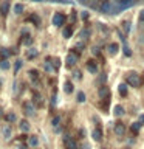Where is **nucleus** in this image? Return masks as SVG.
<instances>
[{
	"instance_id": "49",
	"label": "nucleus",
	"mask_w": 144,
	"mask_h": 149,
	"mask_svg": "<svg viewBox=\"0 0 144 149\" xmlns=\"http://www.w3.org/2000/svg\"><path fill=\"white\" fill-rule=\"evenodd\" d=\"M33 2H42V0H33Z\"/></svg>"
},
{
	"instance_id": "33",
	"label": "nucleus",
	"mask_w": 144,
	"mask_h": 149,
	"mask_svg": "<svg viewBox=\"0 0 144 149\" xmlns=\"http://www.w3.org/2000/svg\"><path fill=\"white\" fill-rule=\"evenodd\" d=\"M31 42H33L31 36H30V34H25V39L22 40V44H25V45H31Z\"/></svg>"
},
{
	"instance_id": "48",
	"label": "nucleus",
	"mask_w": 144,
	"mask_h": 149,
	"mask_svg": "<svg viewBox=\"0 0 144 149\" xmlns=\"http://www.w3.org/2000/svg\"><path fill=\"white\" fill-rule=\"evenodd\" d=\"M19 149H26V148H25V146H20V148H19Z\"/></svg>"
},
{
	"instance_id": "16",
	"label": "nucleus",
	"mask_w": 144,
	"mask_h": 149,
	"mask_svg": "<svg viewBox=\"0 0 144 149\" xmlns=\"http://www.w3.org/2000/svg\"><path fill=\"white\" fill-rule=\"evenodd\" d=\"M28 20L33 22L36 26H39V25H40V19H39V16H37V14H31V16L28 17Z\"/></svg>"
},
{
	"instance_id": "1",
	"label": "nucleus",
	"mask_w": 144,
	"mask_h": 149,
	"mask_svg": "<svg viewBox=\"0 0 144 149\" xmlns=\"http://www.w3.org/2000/svg\"><path fill=\"white\" fill-rule=\"evenodd\" d=\"M139 82H141V79H139V74L136 72L127 73V84H130L132 87H139Z\"/></svg>"
},
{
	"instance_id": "50",
	"label": "nucleus",
	"mask_w": 144,
	"mask_h": 149,
	"mask_svg": "<svg viewBox=\"0 0 144 149\" xmlns=\"http://www.w3.org/2000/svg\"><path fill=\"white\" fill-rule=\"evenodd\" d=\"M124 149H130V148H124Z\"/></svg>"
},
{
	"instance_id": "2",
	"label": "nucleus",
	"mask_w": 144,
	"mask_h": 149,
	"mask_svg": "<svg viewBox=\"0 0 144 149\" xmlns=\"http://www.w3.org/2000/svg\"><path fill=\"white\" fill-rule=\"evenodd\" d=\"M115 5H116V8L113 6V11H123L125 8L132 6L133 0H115Z\"/></svg>"
},
{
	"instance_id": "8",
	"label": "nucleus",
	"mask_w": 144,
	"mask_h": 149,
	"mask_svg": "<svg viewBox=\"0 0 144 149\" xmlns=\"http://www.w3.org/2000/svg\"><path fill=\"white\" fill-rule=\"evenodd\" d=\"M64 143H65V146H67V149H78L76 141H74V140H71L68 135H65V137H64Z\"/></svg>"
},
{
	"instance_id": "28",
	"label": "nucleus",
	"mask_w": 144,
	"mask_h": 149,
	"mask_svg": "<svg viewBox=\"0 0 144 149\" xmlns=\"http://www.w3.org/2000/svg\"><path fill=\"white\" fill-rule=\"evenodd\" d=\"M30 78L33 79V81H37V79H39V72H37V70H30Z\"/></svg>"
},
{
	"instance_id": "15",
	"label": "nucleus",
	"mask_w": 144,
	"mask_h": 149,
	"mask_svg": "<svg viewBox=\"0 0 144 149\" xmlns=\"http://www.w3.org/2000/svg\"><path fill=\"white\" fill-rule=\"evenodd\" d=\"M19 127H20L22 132H28V130H30V123H28L26 120H22L20 124H19Z\"/></svg>"
},
{
	"instance_id": "9",
	"label": "nucleus",
	"mask_w": 144,
	"mask_h": 149,
	"mask_svg": "<svg viewBox=\"0 0 144 149\" xmlns=\"http://www.w3.org/2000/svg\"><path fill=\"white\" fill-rule=\"evenodd\" d=\"M23 110H25V115H28V116L34 115V106L31 102H23Z\"/></svg>"
},
{
	"instance_id": "12",
	"label": "nucleus",
	"mask_w": 144,
	"mask_h": 149,
	"mask_svg": "<svg viewBox=\"0 0 144 149\" xmlns=\"http://www.w3.org/2000/svg\"><path fill=\"white\" fill-rule=\"evenodd\" d=\"M87 70L90 73H98V65H96L95 61H88L87 62Z\"/></svg>"
},
{
	"instance_id": "22",
	"label": "nucleus",
	"mask_w": 144,
	"mask_h": 149,
	"mask_svg": "<svg viewBox=\"0 0 144 149\" xmlns=\"http://www.w3.org/2000/svg\"><path fill=\"white\" fill-rule=\"evenodd\" d=\"M118 90H119V95L121 96H127V86H125V84H119Z\"/></svg>"
},
{
	"instance_id": "52",
	"label": "nucleus",
	"mask_w": 144,
	"mask_h": 149,
	"mask_svg": "<svg viewBox=\"0 0 144 149\" xmlns=\"http://www.w3.org/2000/svg\"><path fill=\"white\" fill-rule=\"evenodd\" d=\"M0 86H2V82H0Z\"/></svg>"
},
{
	"instance_id": "6",
	"label": "nucleus",
	"mask_w": 144,
	"mask_h": 149,
	"mask_svg": "<svg viewBox=\"0 0 144 149\" xmlns=\"http://www.w3.org/2000/svg\"><path fill=\"white\" fill-rule=\"evenodd\" d=\"M113 130H115V134H116V135L123 137V135L125 134V126H124V123H115Z\"/></svg>"
},
{
	"instance_id": "17",
	"label": "nucleus",
	"mask_w": 144,
	"mask_h": 149,
	"mask_svg": "<svg viewBox=\"0 0 144 149\" xmlns=\"http://www.w3.org/2000/svg\"><path fill=\"white\" fill-rule=\"evenodd\" d=\"M37 54H39V51H37L36 48H30V50L26 51V58L28 59H34Z\"/></svg>"
},
{
	"instance_id": "20",
	"label": "nucleus",
	"mask_w": 144,
	"mask_h": 149,
	"mask_svg": "<svg viewBox=\"0 0 144 149\" xmlns=\"http://www.w3.org/2000/svg\"><path fill=\"white\" fill-rule=\"evenodd\" d=\"M28 144H30L31 148H36L37 144H39V138L37 137H28Z\"/></svg>"
},
{
	"instance_id": "10",
	"label": "nucleus",
	"mask_w": 144,
	"mask_h": 149,
	"mask_svg": "<svg viewBox=\"0 0 144 149\" xmlns=\"http://www.w3.org/2000/svg\"><path fill=\"white\" fill-rule=\"evenodd\" d=\"M9 0H3L2 5H0V14H3V16H6V14L9 13Z\"/></svg>"
},
{
	"instance_id": "41",
	"label": "nucleus",
	"mask_w": 144,
	"mask_h": 149,
	"mask_svg": "<svg viewBox=\"0 0 144 149\" xmlns=\"http://www.w3.org/2000/svg\"><path fill=\"white\" fill-rule=\"evenodd\" d=\"M105 81H107V76H105V74H101L99 79H98V82H105Z\"/></svg>"
},
{
	"instance_id": "40",
	"label": "nucleus",
	"mask_w": 144,
	"mask_h": 149,
	"mask_svg": "<svg viewBox=\"0 0 144 149\" xmlns=\"http://www.w3.org/2000/svg\"><path fill=\"white\" fill-rule=\"evenodd\" d=\"M138 19H139V22H144V9H141V11H139Z\"/></svg>"
},
{
	"instance_id": "31",
	"label": "nucleus",
	"mask_w": 144,
	"mask_h": 149,
	"mask_svg": "<svg viewBox=\"0 0 144 149\" xmlns=\"http://www.w3.org/2000/svg\"><path fill=\"white\" fill-rule=\"evenodd\" d=\"M50 61H51V58H48V59L45 61V64H44V68L46 70V72H53V67H51Z\"/></svg>"
},
{
	"instance_id": "29",
	"label": "nucleus",
	"mask_w": 144,
	"mask_h": 149,
	"mask_svg": "<svg viewBox=\"0 0 144 149\" xmlns=\"http://www.w3.org/2000/svg\"><path fill=\"white\" fill-rule=\"evenodd\" d=\"M76 100H78V102H85V93H84V92H78Z\"/></svg>"
},
{
	"instance_id": "43",
	"label": "nucleus",
	"mask_w": 144,
	"mask_h": 149,
	"mask_svg": "<svg viewBox=\"0 0 144 149\" xmlns=\"http://www.w3.org/2000/svg\"><path fill=\"white\" fill-rule=\"evenodd\" d=\"M81 17L84 19V20H87V19H88V13H87V11H82V13H81Z\"/></svg>"
},
{
	"instance_id": "45",
	"label": "nucleus",
	"mask_w": 144,
	"mask_h": 149,
	"mask_svg": "<svg viewBox=\"0 0 144 149\" xmlns=\"http://www.w3.org/2000/svg\"><path fill=\"white\" fill-rule=\"evenodd\" d=\"M81 148H82V149H90V144H88V143H82Z\"/></svg>"
},
{
	"instance_id": "13",
	"label": "nucleus",
	"mask_w": 144,
	"mask_h": 149,
	"mask_svg": "<svg viewBox=\"0 0 144 149\" xmlns=\"http://www.w3.org/2000/svg\"><path fill=\"white\" fill-rule=\"evenodd\" d=\"M62 36L65 37V39H70V37L73 36V26H71V25L65 26V28H64V31H62Z\"/></svg>"
},
{
	"instance_id": "19",
	"label": "nucleus",
	"mask_w": 144,
	"mask_h": 149,
	"mask_svg": "<svg viewBox=\"0 0 144 149\" xmlns=\"http://www.w3.org/2000/svg\"><path fill=\"white\" fill-rule=\"evenodd\" d=\"M5 118H6L8 123H16V121H17V116H16V113H14V112H9V113H6V116H5Z\"/></svg>"
},
{
	"instance_id": "36",
	"label": "nucleus",
	"mask_w": 144,
	"mask_h": 149,
	"mask_svg": "<svg viewBox=\"0 0 144 149\" xmlns=\"http://www.w3.org/2000/svg\"><path fill=\"white\" fill-rule=\"evenodd\" d=\"M123 51H124V54H125V56H132V50L129 48V45H124Z\"/></svg>"
},
{
	"instance_id": "46",
	"label": "nucleus",
	"mask_w": 144,
	"mask_h": 149,
	"mask_svg": "<svg viewBox=\"0 0 144 149\" xmlns=\"http://www.w3.org/2000/svg\"><path fill=\"white\" fill-rule=\"evenodd\" d=\"M54 104H56V96L51 98V106H54Z\"/></svg>"
},
{
	"instance_id": "4",
	"label": "nucleus",
	"mask_w": 144,
	"mask_h": 149,
	"mask_svg": "<svg viewBox=\"0 0 144 149\" xmlns=\"http://www.w3.org/2000/svg\"><path fill=\"white\" fill-rule=\"evenodd\" d=\"M53 25L54 26H62L64 23H65V16L62 13H54V16H53Z\"/></svg>"
},
{
	"instance_id": "39",
	"label": "nucleus",
	"mask_w": 144,
	"mask_h": 149,
	"mask_svg": "<svg viewBox=\"0 0 144 149\" xmlns=\"http://www.w3.org/2000/svg\"><path fill=\"white\" fill-rule=\"evenodd\" d=\"M123 28H124L125 33H129V31H130V23H129V22H124V23H123Z\"/></svg>"
},
{
	"instance_id": "5",
	"label": "nucleus",
	"mask_w": 144,
	"mask_h": 149,
	"mask_svg": "<svg viewBox=\"0 0 144 149\" xmlns=\"http://www.w3.org/2000/svg\"><path fill=\"white\" fill-rule=\"evenodd\" d=\"M98 95H99V98H101V100H104V101L110 100V90H109V87H105V86L99 87V90H98Z\"/></svg>"
},
{
	"instance_id": "18",
	"label": "nucleus",
	"mask_w": 144,
	"mask_h": 149,
	"mask_svg": "<svg viewBox=\"0 0 144 149\" xmlns=\"http://www.w3.org/2000/svg\"><path fill=\"white\" fill-rule=\"evenodd\" d=\"M113 113H115V116H123L124 115V107L123 106H115Z\"/></svg>"
},
{
	"instance_id": "11",
	"label": "nucleus",
	"mask_w": 144,
	"mask_h": 149,
	"mask_svg": "<svg viewBox=\"0 0 144 149\" xmlns=\"http://www.w3.org/2000/svg\"><path fill=\"white\" fill-rule=\"evenodd\" d=\"M107 51H109L110 56H115V54L119 51V45H118V44H110L109 47H107Z\"/></svg>"
},
{
	"instance_id": "30",
	"label": "nucleus",
	"mask_w": 144,
	"mask_h": 149,
	"mask_svg": "<svg viewBox=\"0 0 144 149\" xmlns=\"http://www.w3.org/2000/svg\"><path fill=\"white\" fill-rule=\"evenodd\" d=\"M0 68H2V70H8L9 68V61L8 59L0 61Z\"/></svg>"
},
{
	"instance_id": "51",
	"label": "nucleus",
	"mask_w": 144,
	"mask_h": 149,
	"mask_svg": "<svg viewBox=\"0 0 144 149\" xmlns=\"http://www.w3.org/2000/svg\"><path fill=\"white\" fill-rule=\"evenodd\" d=\"M0 112H2V107H0Z\"/></svg>"
},
{
	"instance_id": "3",
	"label": "nucleus",
	"mask_w": 144,
	"mask_h": 149,
	"mask_svg": "<svg viewBox=\"0 0 144 149\" xmlns=\"http://www.w3.org/2000/svg\"><path fill=\"white\" fill-rule=\"evenodd\" d=\"M99 11L104 14H111L113 13V5H111L109 0H101L99 3Z\"/></svg>"
},
{
	"instance_id": "26",
	"label": "nucleus",
	"mask_w": 144,
	"mask_h": 149,
	"mask_svg": "<svg viewBox=\"0 0 144 149\" xmlns=\"http://www.w3.org/2000/svg\"><path fill=\"white\" fill-rule=\"evenodd\" d=\"M2 132H3V138H6V140H8L9 137H11V127H9V126H5Z\"/></svg>"
},
{
	"instance_id": "7",
	"label": "nucleus",
	"mask_w": 144,
	"mask_h": 149,
	"mask_svg": "<svg viewBox=\"0 0 144 149\" xmlns=\"http://www.w3.org/2000/svg\"><path fill=\"white\" fill-rule=\"evenodd\" d=\"M78 56H79V54H76V53H70V54L67 56V59H65V62H67V65H68V67H73V65L78 62Z\"/></svg>"
},
{
	"instance_id": "24",
	"label": "nucleus",
	"mask_w": 144,
	"mask_h": 149,
	"mask_svg": "<svg viewBox=\"0 0 144 149\" xmlns=\"http://www.w3.org/2000/svg\"><path fill=\"white\" fill-rule=\"evenodd\" d=\"M64 92L65 93H71L73 92V84L70 82V81H67V82L64 84Z\"/></svg>"
},
{
	"instance_id": "44",
	"label": "nucleus",
	"mask_w": 144,
	"mask_h": 149,
	"mask_svg": "<svg viewBox=\"0 0 144 149\" xmlns=\"http://www.w3.org/2000/svg\"><path fill=\"white\" fill-rule=\"evenodd\" d=\"M93 54H99V48H98V47H93Z\"/></svg>"
},
{
	"instance_id": "27",
	"label": "nucleus",
	"mask_w": 144,
	"mask_h": 149,
	"mask_svg": "<svg viewBox=\"0 0 144 149\" xmlns=\"http://www.w3.org/2000/svg\"><path fill=\"white\" fill-rule=\"evenodd\" d=\"M0 58H2V61L8 59L9 58V50L8 48H2V50H0Z\"/></svg>"
},
{
	"instance_id": "25",
	"label": "nucleus",
	"mask_w": 144,
	"mask_h": 149,
	"mask_svg": "<svg viewBox=\"0 0 144 149\" xmlns=\"http://www.w3.org/2000/svg\"><path fill=\"white\" fill-rule=\"evenodd\" d=\"M12 9H14V14H22L23 13V5L22 3H16Z\"/></svg>"
},
{
	"instance_id": "23",
	"label": "nucleus",
	"mask_w": 144,
	"mask_h": 149,
	"mask_svg": "<svg viewBox=\"0 0 144 149\" xmlns=\"http://www.w3.org/2000/svg\"><path fill=\"white\" fill-rule=\"evenodd\" d=\"M79 37H81V39H87V37H90V30H88V28H84V30H81V33H79Z\"/></svg>"
},
{
	"instance_id": "37",
	"label": "nucleus",
	"mask_w": 144,
	"mask_h": 149,
	"mask_svg": "<svg viewBox=\"0 0 144 149\" xmlns=\"http://www.w3.org/2000/svg\"><path fill=\"white\" fill-rule=\"evenodd\" d=\"M53 61H54V62H53V64H54V70H59V67H60V59H59V58H54Z\"/></svg>"
},
{
	"instance_id": "42",
	"label": "nucleus",
	"mask_w": 144,
	"mask_h": 149,
	"mask_svg": "<svg viewBox=\"0 0 144 149\" xmlns=\"http://www.w3.org/2000/svg\"><path fill=\"white\" fill-rule=\"evenodd\" d=\"M101 107H104V110H109V100L104 101V104L101 102Z\"/></svg>"
},
{
	"instance_id": "21",
	"label": "nucleus",
	"mask_w": 144,
	"mask_h": 149,
	"mask_svg": "<svg viewBox=\"0 0 144 149\" xmlns=\"http://www.w3.org/2000/svg\"><path fill=\"white\" fill-rule=\"evenodd\" d=\"M139 129H141V123H133L132 126H130V130H132V134H138L139 132Z\"/></svg>"
},
{
	"instance_id": "34",
	"label": "nucleus",
	"mask_w": 144,
	"mask_h": 149,
	"mask_svg": "<svg viewBox=\"0 0 144 149\" xmlns=\"http://www.w3.org/2000/svg\"><path fill=\"white\" fill-rule=\"evenodd\" d=\"M22 61H16V64H14V73H17L19 70H20V67H22Z\"/></svg>"
},
{
	"instance_id": "35",
	"label": "nucleus",
	"mask_w": 144,
	"mask_h": 149,
	"mask_svg": "<svg viewBox=\"0 0 144 149\" xmlns=\"http://www.w3.org/2000/svg\"><path fill=\"white\" fill-rule=\"evenodd\" d=\"M59 123H60V116H54V118L51 120V124H53L54 127H57V126H59Z\"/></svg>"
},
{
	"instance_id": "47",
	"label": "nucleus",
	"mask_w": 144,
	"mask_h": 149,
	"mask_svg": "<svg viewBox=\"0 0 144 149\" xmlns=\"http://www.w3.org/2000/svg\"><path fill=\"white\" fill-rule=\"evenodd\" d=\"M139 123H141V124H144V115H141V116H139Z\"/></svg>"
},
{
	"instance_id": "38",
	"label": "nucleus",
	"mask_w": 144,
	"mask_h": 149,
	"mask_svg": "<svg viewBox=\"0 0 144 149\" xmlns=\"http://www.w3.org/2000/svg\"><path fill=\"white\" fill-rule=\"evenodd\" d=\"M73 78L74 79H82V73L79 72V70H76V72H73Z\"/></svg>"
},
{
	"instance_id": "32",
	"label": "nucleus",
	"mask_w": 144,
	"mask_h": 149,
	"mask_svg": "<svg viewBox=\"0 0 144 149\" xmlns=\"http://www.w3.org/2000/svg\"><path fill=\"white\" fill-rule=\"evenodd\" d=\"M33 98H34V102L37 106H42V96L39 95V93H34V96H33Z\"/></svg>"
},
{
	"instance_id": "14",
	"label": "nucleus",
	"mask_w": 144,
	"mask_h": 149,
	"mask_svg": "<svg viewBox=\"0 0 144 149\" xmlns=\"http://www.w3.org/2000/svg\"><path fill=\"white\" fill-rule=\"evenodd\" d=\"M91 137H93L95 141H101V140H102V130L101 129H95V130H93V134H91Z\"/></svg>"
}]
</instances>
